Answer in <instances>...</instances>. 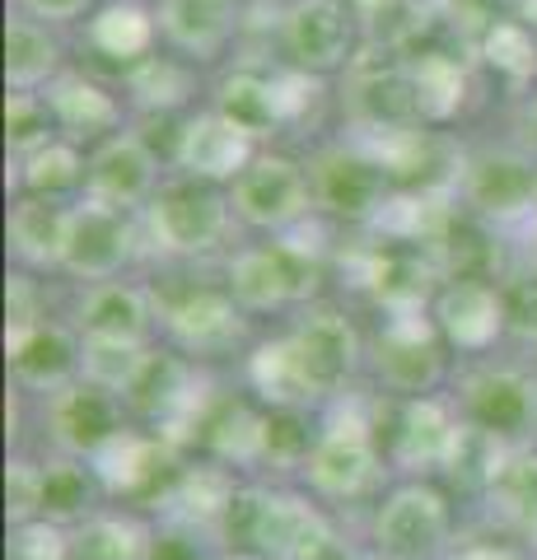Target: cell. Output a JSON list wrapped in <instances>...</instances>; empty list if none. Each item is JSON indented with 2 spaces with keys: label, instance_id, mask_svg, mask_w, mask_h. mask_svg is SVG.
Instances as JSON below:
<instances>
[{
  "label": "cell",
  "instance_id": "1",
  "mask_svg": "<svg viewBox=\"0 0 537 560\" xmlns=\"http://www.w3.org/2000/svg\"><path fill=\"white\" fill-rule=\"evenodd\" d=\"M323 285V248L300 243L290 234H276L267 243H244L224 261V290L234 304L257 318V313H281L290 304H308Z\"/></svg>",
  "mask_w": 537,
  "mask_h": 560
},
{
  "label": "cell",
  "instance_id": "2",
  "mask_svg": "<svg viewBox=\"0 0 537 560\" xmlns=\"http://www.w3.org/2000/svg\"><path fill=\"white\" fill-rule=\"evenodd\" d=\"M145 224V243L160 257H211L224 248V238L234 230V206H230V187L201 183V178H168L154 201L141 210Z\"/></svg>",
  "mask_w": 537,
  "mask_h": 560
},
{
  "label": "cell",
  "instance_id": "3",
  "mask_svg": "<svg viewBox=\"0 0 537 560\" xmlns=\"http://www.w3.org/2000/svg\"><path fill=\"white\" fill-rule=\"evenodd\" d=\"M454 201L477 224H528L537 210V154L524 145H477L463 150Z\"/></svg>",
  "mask_w": 537,
  "mask_h": 560
},
{
  "label": "cell",
  "instance_id": "4",
  "mask_svg": "<svg viewBox=\"0 0 537 560\" xmlns=\"http://www.w3.org/2000/svg\"><path fill=\"white\" fill-rule=\"evenodd\" d=\"M276 47L281 61L314 80L346 75L365 47V24L346 0H285L276 14Z\"/></svg>",
  "mask_w": 537,
  "mask_h": 560
},
{
  "label": "cell",
  "instance_id": "5",
  "mask_svg": "<svg viewBox=\"0 0 537 560\" xmlns=\"http://www.w3.org/2000/svg\"><path fill=\"white\" fill-rule=\"evenodd\" d=\"M341 113L351 121V136H388L407 127H425L411 94V66L407 51L365 43L360 57L346 70L341 84Z\"/></svg>",
  "mask_w": 537,
  "mask_h": 560
},
{
  "label": "cell",
  "instance_id": "6",
  "mask_svg": "<svg viewBox=\"0 0 537 560\" xmlns=\"http://www.w3.org/2000/svg\"><path fill=\"white\" fill-rule=\"evenodd\" d=\"M308 183H314L318 215H332L341 224H374L393 201V178L355 136L327 140L308 154Z\"/></svg>",
  "mask_w": 537,
  "mask_h": 560
},
{
  "label": "cell",
  "instance_id": "7",
  "mask_svg": "<svg viewBox=\"0 0 537 560\" xmlns=\"http://www.w3.org/2000/svg\"><path fill=\"white\" fill-rule=\"evenodd\" d=\"M378 463H384V440L378 425L355 407V401H337L332 416L318 425V440L304 458V481L327 500H351L365 486H374Z\"/></svg>",
  "mask_w": 537,
  "mask_h": 560
},
{
  "label": "cell",
  "instance_id": "8",
  "mask_svg": "<svg viewBox=\"0 0 537 560\" xmlns=\"http://www.w3.org/2000/svg\"><path fill=\"white\" fill-rule=\"evenodd\" d=\"M230 206L238 224H248L257 234H271V238L300 230L304 220L318 215L308 164H300L294 154H281V150H262L238 173L230 183Z\"/></svg>",
  "mask_w": 537,
  "mask_h": 560
},
{
  "label": "cell",
  "instance_id": "9",
  "mask_svg": "<svg viewBox=\"0 0 537 560\" xmlns=\"http://www.w3.org/2000/svg\"><path fill=\"white\" fill-rule=\"evenodd\" d=\"M145 248H150L145 224L136 210H117L80 197L71 206V238H66L61 271L80 280V285H103V280L122 276Z\"/></svg>",
  "mask_w": 537,
  "mask_h": 560
},
{
  "label": "cell",
  "instance_id": "10",
  "mask_svg": "<svg viewBox=\"0 0 537 560\" xmlns=\"http://www.w3.org/2000/svg\"><path fill=\"white\" fill-rule=\"evenodd\" d=\"M370 364L378 383L397 397H430L448 374V355H444V337L430 308H411V313H384V323L374 331L370 346Z\"/></svg>",
  "mask_w": 537,
  "mask_h": 560
},
{
  "label": "cell",
  "instance_id": "11",
  "mask_svg": "<svg viewBox=\"0 0 537 560\" xmlns=\"http://www.w3.org/2000/svg\"><path fill=\"white\" fill-rule=\"evenodd\" d=\"M448 537H454V504L430 481H402L374 514V551L384 560L448 556Z\"/></svg>",
  "mask_w": 537,
  "mask_h": 560
},
{
  "label": "cell",
  "instance_id": "12",
  "mask_svg": "<svg viewBox=\"0 0 537 560\" xmlns=\"http://www.w3.org/2000/svg\"><path fill=\"white\" fill-rule=\"evenodd\" d=\"M160 331L187 360H220L248 337V313L234 304L224 285H187L160 304Z\"/></svg>",
  "mask_w": 537,
  "mask_h": 560
},
{
  "label": "cell",
  "instance_id": "13",
  "mask_svg": "<svg viewBox=\"0 0 537 560\" xmlns=\"http://www.w3.org/2000/svg\"><path fill=\"white\" fill-rule=\"evenodd\" d=\"M458 416L518 448L537 425V378L510 364H481L458 378Z\"/></svg>",
  "mask_w": 537,
  "mask_h": 560
},
{
  "label": "cell",
  "instance_id": "14",
  "mask_svg": "<svg viewBox=\"0 0 537 560\" xmlns=\"http://www.w3.org/2000/svg\"><path fill=\"white\" fill-rule=\"evenodd\" d=\"M285 331L323 401H337L346 393V383L360 374V364L370 360V346L351 323V313H341L332 304H308Z\"/></svg>",
  "mask_w": 537,
  "mask_h": 560
},
{
  "label": "cell",
  "instance_id": "15",
  "mask_svg": "<svg viewBox=\"0 0 537 560\" xmlns=\"http://www.w3.org/2000/svg\"><path fill=\"white\" fill-rule=\"evenodd\" d=\"M262 145L244 131L234 127L224 113H215L211 103L206 108H192L183 113V121L173 127V168L183 173V178H201V183H215V187H230L238 173H244Z\"/></svg>",
  "mask_w": 537,
  "mask_h": 560
},
{
  "label": "cell",
  "instance_id": "16",
  "mask_svg": "<svg viewBox=\"0 0 537 560\" xmlns=\"http://www.w3.org/2000/svg\"><path fill=\"white\" fill-rule=\"evenodd\" d=\"M5 355H10V378L20 393L57 397L61 388L84 378L80 327H66L57 318H43L33 327H5Z\"/></svg>",
  "mask_w": 537,
  "mask_h": 560
},
{
  "label": "cell",
  "instance_id": "17",
  "mask_svg": "<svg viewBox=\"0 0 537 560\" xmlns=\"http://www.w3.org/2000/svg\"><path fill=\"white\" fill-rule=\"evenodd\" d=\"M430 318H435L444 346L463 350V355H487L500 337H510L505 300L487 276H444L430 300Z\"/></svg>",
  "mask_w": 537,
  "mask_h": 560
},
{
  "label": "cell",
  "instance_id": "18",
  "mask_svg": "<svg viewBox=\"0 0 537 560\" xmlns=\"http://www.w3.org/2000/svg\"><path fill=\"white\" fill-rule=\"evenodd\" d=\"M160 187V154L150 150L141 131H117L90 150V173H84V197L90 201L141 215Z\"/></svg>",
  "mask_w": 537,
  "mask_h": 560
},
{
  "label": "cell",
  "instance_id": "19",
  "mask_svg": "<svg viewBox=\"0 0 537 560\" xmlns=\"http://www.w3.org/2000/svg\"><path fill=\"white\" fill-rule=\"evenodd\" d=\"M122 430H127V401L90 378H80L71 388H61L57 397H47V434L66 458L90 463L94 453Z\"/></svg>",
  "mask_w": 537,
  "mask_h": 560
},
{
  "label": "cell",
  "instance_id": "20",
  "mask_svg": "<svg viewBox=\"0 0 537 560\" xmlns=\"http://www.w3.org/2000/svg\"><path fill=\"white\" fill-rule=\"evenodd\" d=\"M154 20H160V43L173 57L192 66H215L238 43L244 5L238 0H160Z\"/></svg>",
  "mask_w": 537,
  "mask_h": 560
},
{
  "label": "cell",
  "instance_id": "21",
  "mask_svg": "<svg viewBox=\"0 0 537 560\" xmlns=\"http://www.w3.org/2000/svg\"><path fill=\"white\" fill-rule=\"evenodd\" d=\"M463 416L444 397H397L393 425H388V463L397 471H444L454 453Z\"/></svg>",
  "mask_w": 537,
  "mask_h": 560
},
{
  "label": "cell",
  "instance_id": "22",
  "mask_svg": "<svg viewBox=\"0 0 537 560\" xmlns=\"http://www.w3.org/2000/svg\"><path fill=\"white\" fill-rule=\"evenodd\" d=\"M51 117H57V127L66 140H75V145H103L108 136L122 131L127 121V103L117 98L108 84H98L94 75H84V70H66L43 90Z\"/></svg>",
  "mask_w": 537,
  "mask_h": 560
},
{
  "label": "cell",
  "instance_id": "23",
  "mask_svg": "<svg viewBox=\"0 0 537 560\" xmlns=\"http://www.w3.org/2000/svg\"><path fill=\"white\" fill-rule=\"evenodd\" d=\"M411 66V94H416V113L425 127H448L472 108L477 94V75H472V57H463L454 47H421L407 51Z\"/></svg>",
  "mask_w": 537,
  "mask_h": 560
},
{
  "label": "cell",
  "instance_id": "24",
  "mask_svg": "<svg viewBox=\"0 0 537 560\" xmlns=\"http://www.w3.org/2000/svg\"><path fill=\"white\" fill-rule=\"evenodd\" d=\"M75 327L80 337L150 346V337L160 331V304L131 280H103V285H84L75 304Z\"/></svg>",
  "mask_w": 537,
  "mask_h": 560
},
{
  "label": "cell",
  "instance_id": "25",
  "mask_svg": "<svg viewBox=\"0 0 537 560\" xmlns=\"http://www.w3.org/2000/svg\"><path fill=\"white\" fill-rule=\"evenodd\" d=\"M71 206L75 201H51V197H14L5 215L10 257L20 271H61L66 238H71Z\"/></svg>",
  "mask_w": 537,
  "mask_h": 560
},
{
  "label": "cell",
  "instance_id": "26",
  "mask_svg": "<svg viewBox=\"0 0 537 560\" xmlns=\"http://www.w3.org/2000/svg\"><path fill=\"white\" fill-rule=\"evenodd\" d=\"M90 467L108 495H145L164 471H178L173 467V444H164L154 430H136V425L113 434L90 458Z\"/></svg>",
  "mask_w": 537,
  "mask_h": 560
},
{
  "label": "cell",
  "instance_id": "27",
  "mask_svg": "<svg viewBox=\"0 0 537 560\" xmlns=\"http://www.w3.org/2000/svg\"><path fill=\"white\" fill-rule=\"evenodd\" d=\"M211 108L230 117L234 127H244L253 140L285 131L281 94H276V66H257V61L230 66L211 84Z\"/></svg>",
  "mask_w": 537,
  "mask_h": 560
},
{
  "label": "cell",
  "instance_id": "28",
  "mask_svg": "<svg viewBox=\"0 0 537 560\" xmlns=\"http://www.w3.org/2000/svg\"><path fill=\"white\" fill-rule=\"evenodd\" d=\"M244 378H248V388L257 393V401H262L267 411H271V407L308 411L314 401H323L318 388H314V378H308V370H304L300 350H294V341H290V331L257 341V346L248 350Z\"/></svg>",
  "mask_w": 537,
  "mask_h": 560
},
{
  "label": "cell",
  "instance_id": "29",
  "mask_svg": "<svg viewBox=\"0 0 537 560\" xmlns=\"http://www.w3.org/2000/svg\"><path fill=\"white\" fill-rule=\"evenodd\" d=\"M84 43H90L103 61L117 66H141L154 57V43H160V20L145 0H103L84 24Z\"/></svg>",
  "mask_w": 537,
  "mask_h": 560
},
{
  "label": "cell",
  "instance_id": "30",
  "mask_svg": "<svg viewBox=\"0 0 537 560\" xmlns=\"http://www.w3.org/2000/svg\"><path fill=\"white\" fill-rule=\"evenodd\" d=\"M57 75H66V57H61L57 33L38 20H28V14H10L5 20V84H10V94H43Z\"/></svg>",
  "mask_w": 537,
  "mask_h": 560
},
{
  "label": "cell",
  "instance_id": "31",
  "mask_svg": "<svg viewBox=\"0 0 537 560\" xmlns=\"http://www.w3.org/2000/svg\"><path fill=\"white\" fill-rule=\"evenodd\" d=\"M472 57L487 66L491 75H500L505 84H514V90L528 94L537 84V28L524 24L518 14H505V20H495L477 38Z\"/></svg>",
  "mask_w": 537,
  "mask_h": 560
},
{
  "label": "cell",
  "instance_id": "32",
  "mask_svg": "<svg viewBox=\"0 0 537 560\" xmlns=\"http://www.w3.org/2000/svg\"><path fill=\"white\" fill-rule=\"evenodd\" d=\"M14 187L20 197H51V201H66L71 191H84V173H90V154L75 140H51V145L33 150L28 160L14 164Z\"/></svg>",
  "mask_w": 537,
  "mask_h": 560
},
{
  "label": "cell",
  "instance_id": "33",
  "mask_svg": "<svg viewBox=\"0 0 537 560\" xmlns=\"http://www.w3.org/2000/svg\"><path fill=\"white\" fill-rule=\"evenodd\" d=\"M487 504L505 528L537 537V448H510V458L500 463L495 481L487 486Z\"/></svg>",
  "mask_w": 537,
  "mask_h": 560
},
{
  "label": "cell",
  "instance_id": "34",
  "mask_svg": "<svg viewBox=\"0 0 537 560\" xmlns=\"http://www.w3.org/2000/svg\"><path fill=\"white\" fill-rule=\"evenodd\" d=\"M98 477H94V467L84 463V458H51L43 463V490H38V518L47 523H84V518H94V500H98Z\"/></svg>",
  "mask_w": 537,
  "mask_h": 560
},
{
  "label": "cell",
  "instance_id": "35",
  "mask_svg": "<svg viewBox=\"0 0 537 560\" xmlns=\"http://www.w3.org/2000/svg\"><path fill=\"white\" fill-rule=\"evenodd\" d=\"M127 94L131 103L141 113L150 117H168V113H178L192 103L197 94V66L192 61H183V57H150L141 66H131L127 70Z\"/></svg>",
  "mask_w": 537,
  "mask_h": 560
},
{
  "label": "cell",
  "instance_id": "36",
  "mask_svg": "<svg viewBox=\"0 0 537 560\" xmlns=\"http://www.w3.org/2000/svg\"><path fill=\"white\" fill-rule=\"evenodd\" d=\"M150 533L127 514H94L66 528V560H145Z\"/></svg>",
  "mask_w": 537,
  "mask_h": 560
},
{
  "label": "cell",
  "instance_id": "37",
  "mask_svg": "<svg viewBox=\"0 0 537 560\" xmlns=\"http://www.w3.org/2000/svg\"><path fill=\"white\" fill-rule=\"evenodd\" d=\"M154 350L141 341H103V337H84V378L108 388L117 397H127L136 388V378L145 374Z\"/></svg>",
  "mask_w": 537,
  "mask_h": 560
},
{
  "label": "cell",
  "instance_id": "38",
  "mask_svg": "<svg viewBox=\"0 0 537 560\" xmlns=\"http://www.w3.org/2000/svg\"><path fill=\"white\" fill-rule=\"evenodd\" d=\"M51 140H61V127H57V117H51L47 98L43 94H10L5 98V145H10V160L20 164V160H28L33 150L51 145Z\"/></svg>",
  "mask_w": 537,
  "mask_h": 560
},
{
  "label": "cell",
  "instance_id": "39",
  "mask_svg": "<svg viewBox=\"0 0 537 560\" xmlns=\"http://www.w3.org/2000/svg\"><path fill=\"white\" fill-rule=\"evenodd\" d=\"M500 300H505V331L514 341L537 346V267H518L500 280Z\"/></svg>",
  "mask_w": 537,
  "mask_h": 560
},
{
  "label": "cell",
  "instance_id": "40",
  "mask_svg": "<svg viewBox=\"0 0 537 560\" xmlns=\"http://www.w3.org/2000/svg\"><path fill=\"white\" fill-rule=\"evenodd\" d=\"M10 560H66V528L47 518H28L10 528Z\"/></svg>",
  "mask_w": 537,
  "mask_h": 560
},
{
  "label": "cell",
  "instance_id": "41",
  "mask_svg": "<svg viewBox=\"0 0 537 560\" xmlns=\"http://www.w3.org/2000/svg\"><path fill=\"white\" fill-rule=\"evenodd\" d=\"M38 490H43V463H28V458H10L5 471V510L10 523H28L38 518Z\"/></svg>",
  "mask_w": 537,
  "mask_h": 560
},
{
  "label": "cell",
  "instance_id": "42",
  "mask_svg": "<svg viewBox=\"0 0 537 560\" xmlns=\"http://www.w3.org/2000/svg\"><path fill=\"white\" fill-rule=\"evenodd\" d=\"M145 560H206L201 528H192V523H178V518L160 523V528L150 533V541H145Z\"/></svg>",
  "mask_w": 537,
  "mask_h": 560
},
{
  "label": "cell",
  "instance_id": "43",
  "mask_svg": "<svg viewBox=\"0 0 537 560\" xmlns=\"http://www.w3.org/2000/svg\"><path fill=\"white\" fill-rule=\"evenodd\" d=\"M5 308H10V327H33V323H43V318H47V308H43V280L33 276V271L14 267V271L5 276Z\"/></svg>",
  "mask_w": 537,
  "mask_h": 560
},
{
  "label": "cell",
  "instance_id": "44",
  "mask_svg": "<svg viewBox=\"0 0 537 560\" xmlns=\"http://www.w3.org/2000/svg\"><path fill=\"white\" fill-rule=\"evenodd\" d=\"M103 5V0H14V14H28L47 28H66V24H90V14Z\"/></svg>",
  "mask_w": 537,
  "mask_h": 560
},
{
  "label": "cell",
  "instance_id": "45",
  "mask_svg": "<svg viewBox=\"0 0 537 560\" xmlns=\"http://www.w3.org/2000/svg\"><path fill=\"white\" fill-rule=\"evenodd\" d=\"M444 560H524L514 547H505V541H467V547L448 551Z\"/></svg>",
  "mask_w": 537,
  "mask_h": 560
},
{
  "label": "cell",
  "instance_id": "46",
  "mask_svg": "<svg viewBox=\"0 0 537 560\" xmlns=\"http://www.w3.org/2000/svg\"><path fill=\"white\" fill-rule=\"evenodd\" d=\"M518 127L528 131V140H537V84L524 94V103H518Z\"/></svg>",
  "mask_w": 537,
  "mask_h": 560
},
{
  "label": "cell",
  "instance_id": "47",
  "mask_svg": "<svg viewBox=\"0 0 537 560\" xmlns=\"http://www.w3.org/2000/svg\"><path fill=\"white\" fill-rule=\"evenodd\" d=\"M524 234H528V257H533V267H537V210L528 215V224H524Z\"/></svg>",
  "mask_w": 537,
  "mask_h": 560
},
{
  "label": "cell",
  "instance_id": "48",
  "mask_svg": "<svg viewBox=\"0 0 537 560\" xmlns=\"http://www.w3.org/2000/svg\"><path fill=\"white\" fill-rule=\"evenodd\" d=\"M220 560H267V556H257V551H230V556H220Z\"/></svg>",
  "mask_w": 537,
  "mask_h": 560
},
{
  "label": "cell",
  "instance_id": "49",
  "mask_svg": "<svg viewBox=\"0 0 537 560\" xmlns=\"http://www.w3.org/2000/svg\"><path fill=\"white\" fill-rule=\"evenodd\" d=\"M360 560H384V556H378V551H374V556H360Z\"/></svg>",
  "mask_w": 537,
  "mask_h": 560
}]
</instances>
